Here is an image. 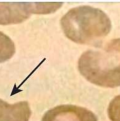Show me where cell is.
Here are the masks:
<instances>
[{"label": "cell", "mask_w": 120, "mask_h": 121, "mask_svg": "<svg viewBox=\"0 0 120 121\" xmlns=\"http://www.w3.org/2000/svg\"><path fill=\"white\" fill-rule=\"evenodd\" d=\"M64 35L80 44H87L106 36L110 32L109 17L100 9L81 6L71 9L61 19Z\"/></svg>", "instance_id": "cell-2"}, {"label": "cell", "mask_w": 120, "mask_h": 121, "mask_svg": "<svg viewBox=\"0 0 120 121\" xmlns=\"http://www.w3.org/2000/svg\"><path fill=\"white\" fill-rule=\"evenodd\" d=\"M62 3H0V25L21 23L32 14H48L61 8Z\"/></svg>", "instance_id": "cell-3"}, {"label": "cell", "mask_w": 120, "mask_h": 121, "mask_svg": "<svg viewBox=\"0 0 120 121\" xmlns=\"http://www.w3.org/2000/svg\"><path fill=\"white\" fill-rule=\"evenodd\" d=\"M108 115L112 121H120V95L114 98L110 103Z\"/></svg>", "instance_id": "cell-7"}, {"label": "cell", "mask_w": 120, "mask_h": 121, "mask_svg": "<svg viewBox=\"0 0 120 121\" xmlns=\"http://www.w3.org/2000/svg\"><path fill=\"white\" fill-rule=\"evenodd\" d=\"M41 121H98V119L94 113L86 108L64 104L46 111Z\"/></svg>", "instance_id": "cell-4"}, {"label": "cell", "mask_w": 120, "mask_h": 121, "mask_svg": "<svg viewBox=\"0 0 120 121\" xmlns=\"http://www.w3.org/2000/svg\"><path fill=\"white\" fill-rule=\"evenodd\" d=\"M31 113L27 101L11 104L0 99V121H29Z\"/></svg>", "instance_id": "cell-5"}, {"label": "cell", "mask_w": 120, "mask_h": 121, "mask_svg": "<svg viewBox=\"0 0 120 121\" xmlns=\"http://www.w3.org/2000/svg\"><path fill=\"white\" fill-rule=\"evenodd\" d=\"M78 69L87 81L105 88L120 86V38L82 53Z\"/></svg>", "instance_id": "cell-1"}, {"label": "cell", "mask_w": 120, "mask_h": 121, "mask_svg": "<svg viewBox=\"0 0 120 121\" xmlns=\"http://www.w3.org/2000/svg\"><path fill=\"white\" fill-rule=\"evenodd\" d=\"M16 52L14 42L5 34L0 31V63L11 58Z\"/></svg>", "instance_id": "cell-6"}]
</instances>
